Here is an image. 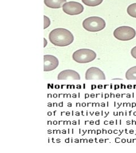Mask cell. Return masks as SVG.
Segmentation results:
<instances>
[{
    "instance_id": "15",
    "label": "cell",
    "mask_w": 136,
    "mask_h": 153,
    "mask_svg": "<svg viewBox=\"0 0 136 153\" xmlns=\"http://www.w3.org/2000/svg\"><path fill=\"white\" fill-rule=\"evenodd\" d=\"M44 47H45V46L47 45V40H46V39L44 38Z\"/></svg>"
},
{
    "instance_id": "11",
    "label": "cell",
    "mask_w": 136,
    "mask_h": 153,
    "mask_svg": "<svg viewBox=\"0 0 136 153\" xmlns=\"http://www.w3.org/2000/svg\"><path fill=\"white\" fill-rule=\"evenodd\" d=\"M103 0H82V2L88 6H97L102 3Z\"/></svg>"
},
{
    "instance_id": "13",
    "label": "cell",
    "mask_w": 136,
    "mask_h": 153,
    "mask_svg": "<svg viewBox=\"0 0 136 153\" xmlns=\"http://www.w3.org/2000/svg\"><path fill=\"white\" fill-rule=\"evenodd\" d=\"M44 29H45L49 27V25H51V21L49 18L45 16H44Z\"/></svg>"
},
{
    "instance_id": "8",
    "label": "cell",
    "mask_w": 136,
    "mask_h": 153,
    "mask_svg": "<svg viewBox=\"0 0 136 153\" xmlns=\"http://www.w3.org/2000/svg\"><path fill=\"white\" fill-rule=\"evenodd\" d=\"M57 79L59 80H80V74L73 70H65L61 71L58 74Z\"/></svg>"
},
{
    "instance_id": "10",
    "label": "cell",
    "mask_w": 136,
    "mask_h": 153,
    "mask_svg": "<svg viewBox=\"0 0 136 153\" xmlns=\"http://www.w3.org/2000/svg\"><path fill=\"white\" fill-rule=\"evenodd\" d=\"M125 77L128 80H136V66L127 71L125 74Z\"/></svg>"
},
{
    "instance_id": "3",
    "label": "cell",
    "mask_w": 136,
    "mask_h": 153,
    "mask_svg": "<svg viewBox=\"0 0 136 153\" xmlns=\"http://www.w3.org/2000/svg\"><path fill=\"white\" fill-rule=\"evenodd\" d=\"M73 60L79 64H86L94 60L97 57L96 53L90 49H78L72 56Z\"/></svg>"
},
{
    "instance_id": "9",
    "label": "cell",
    "mask_w": 136,
    "mask_h": 153,
    "mask_svg": "<svg viewBox=\"0 0 136 153\" xmlns=\"http://www.w3.org/2000/svg\"><path fill=\"white\" fill-rule=\"evenodd\" d=\"M44 4L52 9H59L66 2V0H44Z\"/></svg>"
},
{
    "instance_id": "7",
    "label": "cell",
    "mask_w": 136,
    "mask_h": 153,
    "mask_svg": "<svg viewBox=\"0 0 136 153\" xmlns=\"http://www.w3.org/2000/svg\"><path fill=\"white\" fill-rule=\"evenodd\" d=\"M86 80H105L106 76L103 71L96 67L88 69L85 74Z\"/></svg>"
},
{
    "instance_id": "14",
    "label": "cell",
    "mask_w": 136,
    "mask_h": 153,
    "mask_svg": "<svg viewBox=\"0 0 136 153\" xmlns=\"http://www.w3.org/2000/svg\"><path fill=\"white\" fill-rule=\"evenodd\" d=\"M131 53L132 57L136 59V46L132 49Z\"/></svg>"
},
{
    "instance_id": "1",
    "label": "cell",
    "mask_w": 136,
    "mask_h": 153,
    "mask_svg": "<svg viewBox=\"0 0 136 153\" xmlns=\"http://www.w3.org/2000/svg\"><path fill=\"white\" fill-rule=\"evenodd\" d=\"M49 39L51 43L56 46L66 47L73 42L74 36L68 30L59 28L53 30L49 33Z\"/></svg>"
},
{
    "instance_id": "6",
    "label": "cell",
    "mask_w": 136,
    "mask_h": 153,
    "mask_svg": "<svg viewBox=\"0 0 136 153\" xmlns=\"http://www.w3.org/2000/svg\"><path fill=\"white\" fill-rule=\"evenodd\" d=\"M59 65V61L54 56L45 55L44 56V71H52Z\"/></svg>"
},
{
    "instance_id": "4",
    "label": "cell",
    "mask_w": 136,
    "mask_h": 153,
    "mask_svg": "<svg viewBox=\"0 0 136 153\" xmlns=\"http://www.w3.org/2000/svg\"><path fill=\"white\" fill-rule=\"evenodd\" d=\"M136 32L133 28L129 26H121L115 29L114 38L120 41H129L135 38Z\"/></svg>"
},
{
    "instance_id": "12",
    "label": "cell",
    "mask_w": 136,
    "mask_h": 153,
    "mask_svg": "<svg viewBox=\"0 0 136 153\" xmlns=\"http://www.w3.org/2000/svg\"><path fill=\"white\" fill-rule=\"evenodd\" d=\"M127 13L130 16L136 18V3L132 4L128 7Z\"/></svg>"
},
{
    "instance_id": "2",
    "label": "cell",
    "mask_w": 136,
    "mask_h": 153,
    "mask_svg": "<svg viewBox=\"0 0 136 153\" xmlns=\"http://www.w3.org/2000/svg\"><path fill=\"white\" fill-rule=\"evenodd\" d=\"M106 23L103 18L91 16L85 19L82 23L83 27L89 32H98L106 27Z\"/></svg>"
},
{
    "instance_id": "5",
    "label": "cell",
    "mask_w": 136,
    "mask_h": 153,
    "mask_svg": "<svg viewBox=\"0 0 136 153\" xmlns=\"http://www.w3.org/2000/svg\"><path fill=\"white\" fill-rule=\"evenodd\" d=\"M63 11L70 16H76L81 14L83 11V6L80 3L75 1L66 2L62 6Z\"/></svg>"
}]
</instances>
